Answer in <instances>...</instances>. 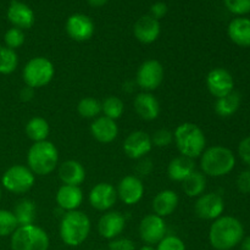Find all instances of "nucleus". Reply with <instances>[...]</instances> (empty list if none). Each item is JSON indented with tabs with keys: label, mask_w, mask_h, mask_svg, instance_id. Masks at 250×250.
Masks as SVG:
<instances>
[{
	"label": "nucleus",
	"mask_w": 250,
	"mask_h": 250,
	"mask_svg": "<svg viewBox=\"0 0 250 250\" xmlns=\"http://www.w3.org/2000/svg\"><path fill=\"white\" fill-rule=\"evenodd\" d=\"M243 225L232 216H220L209 229V242L216 250L233 249L243 241Z\"/></svg>",
	"instance_id": "1"
},
{
	"label": "nucleus",
	"mask_w": 250,
	"mask_h": 250,
	"mask_svg": "<svg viewBox=\"0 0 250 250\" xmlns=\"http://www.w3.org/2000/svg\"><path fill=\"white\" fill-rule=\"evenodd\" d=\"M200 159V168L210 177H222L231 172L236 165V156L229 148L214 146L205 149Z\"/></svg>",
	"instance_id": "2"
},
{
	"label": "nucleus",
	"mask_w": 250,
	"mask_h": 250,
	"mask_svg": "<svg viewBox=\"0 0 250 250\" xmlns=\"http://www.w3.org/2000/svg\"><path fill=\"white\" fill-rule=\"evenodd\" d=\"M90 233V220L80 210L67 211L60 222L61 241L68 247H78Z\"/></svg>",
	"instance_id": "3"
},
{
	"label": "nucleus",
	"mask_w": 250,
	"mask_h": 250,
	"mask_svg": "<svg viewBox=\"0 0 250 250\" xmlns=\"http://www.w3.org/2000/svg\"><path fill=\"white\" fill-rule=\"evenodd\" d=\"M173 141L181 155L190 159L199 158L207 146L204 132L192 122L180 125L173 133Z\"/></svg>",
	"instance_id": "4"
},
{
	"label": "nucleus",
	"mask_w": 250,
	"mask_h": 250,
	"mask_svg": "<svg viewBox=\"0 0 250 250\" xmlns=\"http://www.w3.org/2000/svg\"><path fill=\"white\" fill-rule=\"evenodd\" d=\"M59 163V151L54 143L49 141L37 142L27 154L28 168L38 176L50 175Z\"/></svg>",
	"instance_id": "5"
},
{
	"label": "nucleus",
	"mask_w": 250,
	"mask_h": 250,
	"mask_svg": "<svg viewBox=\"0 0 250 250\" xmlns=\"http://www.w3.org/2000/svg\"><path fill=\"white\" fill-rule=\"evenodd\" d=\"M12 250H48L50 239L48 233L36 225L19 226L11 234Z\"/></svg>",
	"instance_id": "6"
},
{
	"label": "nucleus",
	"mask_w": 250,
	"mask_h": 250,
	"mask_svg": "<svg viewBox=\"0 0 250 250\" xmlns=\"http://www.w3.org/2000/svg\"><path fill=\"white\" fill-rule=\"evenodd\" d=\"M54 73H55V68H54L53 62L43 56H37V58L31 59L24 65L22 77L26 85L37 89V88L45 87L46 84H49L53 80Z\"/></svg>",
	"instance_id": "7"
},
{
	"label": "nucleus",
	"mask_w": 250,
	"mask_h": 250,
	"mask_svg": "<svg viewBox=\"0 0 250 250\" xmlns=\"http://www.w3.org/2000/svg\"><path fill=\"white\" fill-rule=\"evenodd\" d=\"M34 173L27 166L14 165L7 168L1 177L2 187L14 194L27 193L34 185Z\"/></svg>",
	"instance_id": "8"
},
{
	"label": "nucleus",
	"mask_w": 250,
	"mask_h": 250,
	"mask_svg": "<svg viewBox=\"0 0 250 250\" xmlns=\"http://www.w3.org/2000/svg\"><path fill=\"white\" fill-rule=\"evenodd\" d=\"M137 84L146 92L160 87L164 80V67L158 60H146L137 71Z\"/></svg>",
	"instance_id": "9"
},
{
	"label": "nucleus",
	"mask_w": 250,
	"mask_h": 250,
	"mask_svg": "<svg viewBox=\"0 0 250 250\" xmlns=\"http://www.w3.org/2000/svg\"><path fill=\"white\" fill-rule=\"evenodd\" d=\"M166 236V222L155 214L146 215L139 224V237L148 246L158 244Z\"/></svg>",
	"instance_id": "10"
},
{
	"label": "nucleus",
	"mask_w": 250,
	"mask_h": 250,
	"mask_svg": "<svg viewBox=\"0 0 250 250\" xmlns=\"http://www.w3.org/2000/svg\"><path fill=\"white\" fill-rule=\"evenodd\" d=\"M225 210V202L217 193H207L198 197L194 204V211L199 219L216 220Z\"/></svg>",
	"instance_id": "11"
},
{
	"label": "nucleus",
	"mask_w": 250,
	"mask_h": 250,
	"mask_svg": "<svg viewBox=\"0 0 250 250\" xmlns=\"http://www.w3.org/2000/svg\"><path fill=\"white\" fill-rule=\"evenodd\" d=\"M207 87L216 99L233 92L234 81L231 73L222 67H216L207 76Z\"/></svg>",
	"instance_id": "12"
},
{
	"label": "nucleus",
	"mask_w": 250,
	"mask_h": 250,
	"mask_svg": "<svg viewBox=\"0 0 250 250\" xmlns=\"http://www.w3.org/2000/svg\"><path fill=\"white\" fill-rule=\"evenodd\" d=\"M153 148L151 137L143 131H134L127 136L124 142V151L129 159L139 160L146 158Z\"/></svg>",
	"instance_id": "13"
},
{
	"label": "nucleus",
	"mask_w": 250,
	"mask_h": 250,
	"mask_svg": "<svg viewBox=\"0 0 250 250\" xmlns=\"http://www.w3.org/2000/svg\"><path fill=\"white\" fill-rule=\"evenodd\" d=\"M68 37L76 42L89 41L94 34V23L90 17L83 14H73L65 24Z\"/></svg>",
	"instance_id": "14"
},
{
	"label": "nucleus",
	"mask_w": 250,
	"mask_h": 250,
	"mask_svg": "<svg viewBox=\"0 0 250 250\" xmlns=\"http://www.w3.org/2000/svg\"><path fill=\"white\" fill-rule=\"evenodd\" d=\"M117 197L126 205H136L144 195V186L137 176H125L117 185Z\"/></svg>",
	"instance_id": "15"
},
{
	"label": "nucleus",
	"mask_w": 250,
	"mask_h": 250,
	"mask_svg": "<svg viewBox=\"0 0 250 250\" xmlns=\"http://www.w3.org/2000/svg\"><path fill=\"white\" fill-rule=\"evenodd\" d=\"M117 200L116 188L106 182L95 185L89 192V203L94 209L106 211L111 209Z\"/></svg>",
	"instance_id": "16"
},
{
	"label": "nucleus",
	"mask_w": 250,
	"mask_h": 250,
	"mask_svg": "<svg viewBox=\"0 0 250 250\" xmlns=\"http://www.w3.org/2000/svg\"><path fill=\"white\" fill-rule=\"evenodd\" d=\"M126 227V219L119 211H109L103 215L98 222V232L105 239L117 238Z\"/></svg>",
	"instance_id": "17"
},
{
	"label": "nucleus",
	"mask_w": 250,
	"mask_h": 250,
	"mask_svg": "<svg viewBox=\"0 0 250 250\" xmlns=\"http://www.w3.org/2000/svg\"><path fill=\"white\" fill-rule=\"evenodd\" d=\"M7 20L14 24V27L20 29L31 28L36 21V16L31 7L19 0H12L7 7Z\"/></svg>",
	"instance_id": "18"
},
{
	"label": "nucleus",
	"mask_w": 250,
	"mask_h": 250,
	"mask_svg": "<svg viewBox=\"0 0 250 250\" xmlns=\"http://www.w3.org/2000/svg\"><path fill=\"white\" fill-rule=\"evenodd\" d=\"M160 22L150 15L139 17L133 26L134 37L137 38V41L143 44L154 43L160 36Z\"/></svg>",
	"instance_id": "19"
},
{
	"label": "nucleus",
	"mask_w": 250,
	"mask_h": 250,
	"mask_svg": "<svg viewBox=\"0 0 250 250\" xmlns=\"http://www.w3.org/2000/svg\"><path fill=\"white\" fill-rule=\"evenodd\" d=\"M90 133L99 143H111L119 134V127L115 120L109 117H97L90 125Z\"/></svg>",
	"instance_id": "20"
},
{
	"label": "nucleus",
	"mask_w": 250,
	"mask_h": 250,
	"mask_svg": "<svg viewBox=\"0 0 250 250\" xmlns=\"http://www.w3.org/2000/svg\"><path fill=\"white\" fill-rule=\"evenodd\" d=\"M134 110L142 120L153 121L160 114V104L151 93L143 92L134 98Z\"/></svg>",
	"instance_id": "21"
},
{
	"label": "nucleus",
	"mask_w": 250,
	"mask_h": 250,
	"mask_svg": "<svg viewBox=\"0 0 250 250\" xmlns=\"http://www.w3.org/2000/svg\"><path fill=\"white\" fill-rule=\"evenodd\" d=\"M83 202L82 189L77 186L63 185L56 193V204L63 211H73L81 207Z\"/></svg>",
	"instance_id": "22"
},
{
	"label": "nucleus",
	"mask_w": 250,
	"mask_h": 250,
	"mask_svg": "<svg viewBox=\"0 0 250 250\" xmlns=\"http://www.w3.org/2000/svg\"><path fill=\"white\" fill-rule=\"evenodd\" d=\"M58 172L63 185L80 187L85 180V168L76 160H67L61 164Z\"/></svg>",
	"instance_id": "23"
},
{
	"label": "nucleus",
	"mask_w": 250,
	"mask_h": 250,
	"mask_svg": "<svg viewBox=\"0 0 250 250\" xmlns=\"http://www.w3.org/2000/svg\"><path fill=\"white\" fill-rule=\"evenodd\" d=\"M178 195L177 193L171 189H165L159 192L153 200V210L155 215L160 217L170 216L175 212L178 207Z\"/></svg>",
	"instance_id": "24"
},
{
	"label": "nucleus",
	"mask_w": 250,
	"mask_h": 250,
	"mask_svg": "<svg viewBox=\"0 0 250 250\" xmlns=\"http://www.w3.org/2000/svg\"><path fill=\"white\" fill-rule=\"evenodd\" d=\"M227 33L234 44L248 48L250 46V19L242 16L233 19L229 22Z\"/></svg>",
	"instance_id": "25"
},
{
	"label": "nucleus",
	"mask_w": 250,
	"mask_h": 250,
	"mask_svg": "<svg viewBox=\"0 0 250 250\" xmlns=\"http://www.w3.org/2000/svg\"><path fill=\"white\" fill-rule=\"evenodd\" d=\"M193 171H195V164L193 159L183 155L172 159L167 166L168 178L173 182H183Z\"/></svg>",
	"instance_id": "26"
},
{
	"label": "nucleus",
	"mask_w": 250,
	"mask_h": 250,
	"mask_svg": "<svg viewBox=\"0 0 250 250\" xmlns=\"http://www.w3.org/2000/svg\"><path fill=\"white\" fill-rule=\"evenodd\" d=\"M12 212H14L15 217H16V221L19 224V226L33 225L37 214L36 203L31 199L20 200L19 203H16Z\"/></svg>",
	"instance_id": "27"
},
{
	"label": "nucleus",
	"mask_w": 250,
	"mask_h": 250,
	"mask_svg": "<svg viewBox=\"0 0 250 250\" xmlns=\"http://www.w3.org/2000/svg\"><path fill=\"white\" fill-rule=\"evenodd\" d=\"M241 94L238 92H231L225 97L219 98L215 103V111L220 117H229L237 112L241 106Z\"/></svg>",
	"instance_id": "28"
},
{
	"label": "nucleus",
	"mask_w": 250,
	"mask_h": 250,
	"mask_svg": "<svg viewBox=\"0 0 250 250\" xmlns=\"http://www.w3.org/2000/svg\"><path fill=\"white\" fill-rule=\"evenodd\" d=\"M182 183V189L187 197L198 198L204 194V190L207 188V177L203 172L193 171Z\"/></svg>",
	"instance_id": "29"
},
{
	"label": "nucleus",
	"mask_w": 250,
	"mask_h": 250,
	"mask_svg": "<svg viewBox=\"0 0 250 250\" xmlns=\"http://www.w3.org/2000/svg\"><path fill=\"white\" fill-rule=\"evenodd\" d=\"M49 124L43 117H33L26 125V134L34 143L46 141L49 136Z\"/></svg>",
	"instance_id": "30"
},
{
	"label": "nucleus",
	"mask_w": 250,
	"mask_h": 250,
	"mask_svg": "<svg viewBox=\"0 0 250 250\" xmlns=\"http://www.w3.org/2000/svg\"><path fill=\"white\" fill-rule=\"evenodd\" d=\"M124 111L125 104L120 98L110 95V97L105 98L104 102L102 103V112L105 117H109V119L116 121L122 116Z\"/></svg>",
	"instance_id": "31"
},
{
	"label": "nucleus",
	"mask_w": 250,
	"mask_h": 250,
	"mask_svg": "<svg viewBox=\"0 0 250 250\" xmlns=\"http://www.w3.org/2000/svg\"><path fill=\"white\" fill-rule=\"evenodd\" d=\"M19 65V56L12 49L1 46L0 49V73L10 75L14 72Z\"/></svg>",
	"instance_id": "32"
},
{
	"label": "nucleus",
	"mask_w": 250,
	"mask_h": 250,
	"mask_svg": "<svg viewBox=\"0 0 250 250\" xmlns=\"http://www.w3.org/2000/svg\"><path fill=\"white\" fill-rule=\"evenodd\" d=\"M77 111L83 119H95L102 112V103L95 98H83L78 103Z\"/></svg>",
	"instance_id": "33"
},
{
	"label": "nucleus",
	"mask_w": 250,
	"mask_h": 250,
	"mask_svg": "<svg viewBox=\"0 0 250 250\" xmlns=\"http://www.w3.org/2000/svg\"><path fill=\"white\" fill-rule=\"evenodd\" d=\"M17 227H19V224H17L14 212L0 209V237L11 236L16 231Z\"/></svg>",
	"instance_id": "34"
},
{
	"label": "nucleus",
	"mask_w": 250,
	"mask_h": 250,
	"mask_svg": "<svg viewBox=\"0 0 250 250\" xmlns=\"http://www.w3.org/2000/svg\"><path fill=\"white\" fill-rule=\"evenodd\" d=\"M24 39H26V37H24L23 31L16 28V27L7 29L4 36V42L6 44V48L12 49V50H16L20 46L23 45Z\"/></svg>",
	"instance_id": "35"
},
{
	"label": "nucleus",
	"mask_w": 250,
	"mask_h": 250,
	"mask_svg": "<svg viewBox=\"0 0 250 250\" xmlns=\"http://www.w3.org/2000/svg\"><path fill=\"white\" fill-rule=\"evenodd\" d=\"M173 142V133L166 128H160L154 132L151 137V143L158 148H165Z\"/></svg>",
	"instance_id": "36"
},
{
	"label": "nucleus",
	"mask_w": 250,
	"mask_h": 250,
	"mask_svg": "<svg viewBox=\"0 0 250 250\" xmlns=\"http://www.w3.org/2000/svg\"><path fill=\"white\" fill-rule=\"evenodd\" d=\"M225 5L229 12L238 16L250 12V0H225Z\"/></svg>",
	"instance_id": "37"
},
{
	"label": "nucleus",
	"mask_w": 250,
	"mask_h": 250,
	"mask_svg": "<svg viewBox=\"0 0 250 250\" xmlns=\"http://www.w3.org/2000/svg\"><path fill=\"white\" fill-rule=\"evenodd\" d=\"M156 250H186V246L177 236H165L158 243Z\"/></svg>",
	"instance_id": "38"
},
{
	"label": "nucleus",
	"mask_w": 250,
	"mask_h": 250,
	"mask_svg": "<svg viewBox=\"0 0 250 250\" xmlns=\"http://www.w3.org/2000/svg\"><path fill=\"white\" fill-rule=\"evenodd\" d=\"M109 250H136V246L128 238H115L109 243Z\"/></svg>",
	"instance_id": "39"
},
{
	"label": "nucleus",
	"mask_w": 250,
	"mask_h": 250,
	"mask_svg": "<svg viewBox=\"0 0 250 250\" xmlns=\"http://www.w3.org/2000/svg\"><path fill=\"white\" fill-rule=\"evenodd\" d=\"M237 188L243 194L250 193V170H244L237 177Z\"/></svg>",
	"instance_id": "40"
},
{
	"label": "nucleus",
	"mask_w": 250,
	"mask_h": 250,
	"mask_svg": "<svg viewBox=\"0 0 250 250\" xmlns=\"http://www.w3.org/2000/svg\"><path fill=\"white\" fill-rule=\"evenodd\" d=\"M238 154L244 164H247L250 167V137L242 139L238 146Z\"/></svg>",
	"instance_id": "41"
},
{
	"label": "nucleus",
	"mask_w": 250,
	"mask_h": 250,
	"mask_svg": "<svg viewBox=\"0 0 250 250\" xmlns=\"http://www.w3.org/2000/svg\"><path fill=\"white\" fill-rule=\"evenodd\" d=\"M167 5L163 1H158L154 2L153 5L150 6V16H153L154 19L160 20L163 17L166 16L167 14Z\"/></svg>",
	"instance_id": "42"
},
{
	"label": "nucleus",
	"mask_w": 250,
	"mask_h": 250,
	"mask_svg": "<svg viewBox=\"0 0 250 250\" xmlns=\"http://www.w3.org/2000/svg\"><path fill=\"white\" fill-rule=\"evenodd\" d=\"M139 160L141 161H139L138 165H137L136 167L137 173H138L139 176H148L149 173L153 171V163H151V160L146 158H142L139 159Z\"/></svg>",
	"instance_id": "43"
},
{
	"label": "nucleus",
	"mask_w": 250,
	"mask_h": 250,
	"mask_svg": "<svg viewBox=\"0 0 250 250\" xmlns=\"http://www.w3.org/2000/svg\"><path fill=\"white\" fill-rule=\"evenodd\" d=\"M34 97V89L33 88L28 87V85H26V87H23L21 89V92H20V98H21L22 102H31L32 99H33Z\"/></svg>",
	"instance_id": "44"
},
{
	"label": "nucleus",
	"mask_w": 250,
	"mask_h": 250,
	"mask_svg": "<svg viewBox=\"0 0 250 250\" xmlns=\"http://www.w3.org/2000/svg\"><path fill=\"white\" fill-rule=\"evenodd\" d=\"M88 4L93 7H102L104 6L105 4H107L109 0H87Z\"/></svg>",
	"instance_id": "45"
},
{
	"label": "nucleus",
	"mask_w": 250,
	"mask_h": 250,
	"mask_svg": "<svg viewBox=\"0 0 250 250\" xmlns=\"http://www.w3.org/2000/svg\"><path fill=\"white\" fill-rule=\"evenodd\" d=\"M241 243V250H250V237L244 238Z\"/></svg>",
	"instance_id": "46"
},
{
	"label": "nucleus",
	"mask_w": 250,
	"mask_h": 250,
	"mask_svg": "<svg viewBox=\"0 0 250 250\" xmlns=\"http://www.w3.org/2000/svg\"><path fill=\"white\" fill-rule=\"evenodd\" d=\"M139 250H156V248H154L153 246H148V244H146V246L142 247Z\"/></svg>",
	"instance_id": "47"
},
{
	"label": "nucleus",
	"mask_w": 250,
	"mask_h": 250,
	"mask_svg": "<svg viewBox=\"0 0 250 250\" xmlns=\"http://www.w3.org/2000/svg\"><path fill=\"white\" fill-rule=\"evenodd\" d=\"M0 199H1V187H0Z\"/></svg>",
	"instance_id": "48"
},
{
	"label": "nucleus",
	"mask_w": 250,
	"mask_h": 250,
	"mask_svg": "<svg viewBox=\"0 0 250 250\" xmlns=\"http://www.w3.org/2000/svg\"><path fill=\"white\" fill-rule=\"evenodd\" d=\"M97 250H103V249H97Z\"/></svg>",
	"instance_id": "49"
}]
</instances>
